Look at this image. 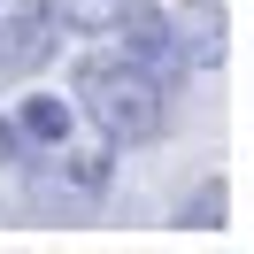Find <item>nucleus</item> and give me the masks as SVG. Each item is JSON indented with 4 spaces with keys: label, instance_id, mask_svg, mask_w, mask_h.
Returning a JSON list of instances; mask_svg holds the SVG:
<instances>
[{
    "label": "nucleus",
    "instance_id": "f257e3e1",
    "mask_svg": "<svg viewBox=\"0 0 254 254\" xmlns=\"http://www.w3.org/2000/svg\"><path fill=\"white\" fill-rule=\"evenodd\" d=\"M77 116H93V131L108 146H146L170 131V85L146 62H131L124 47L85 54L77 62Z\"/></svg>",
    "mask_w": 254,
    "mask_h": 254
},
{
    "label": "nucleus",
    "instance_id": "f03ea898",
    "mask_svg": "<svg viewBox=\"0 0 254 254\" xmlns=\"http://www.w3.org/2000/svg\"><path fill=\"white\" fill-rule=\"evenodd\" d=\"M116 146L100 139V146H31L23 154V192H31V208L39 216H85V208H100L108 200V177H116Z\"/></svg>",
    "mask_w": 254,
    "mask_h": 254
},
{
    "label": "nucleus",
    "instance_id": "7ed1b4c3",
    "mask_svg": "<svg viewBox=\"0 0 254 254\" xmlns=\"http://www.w3.org/2000/svg\"><path fill=\"white\" fill-rule=\"evenodd\" d=\"M62 47V16L47 0H8L0 8V77H39Z\"/></svg>",
    "mask_w": 254,
    "mask_h": 254
},
{
    "label": "nucleus",
    "instance_id": "20e7f679",
    "mask_svg": "<svg viewBox=\"0 0 254 254\" xmlns=\"http://www.w3.org/2000/svg\"><path fill=\"white\" fill-rule=\"evenodd\" d=\"M108 39H116V47L131 54V62H146V69H154L162 85H177V77L192 69V62H185V47H177V23L162 16L154 0H124V16L108 23Z\"/></svg>",
    "mask_w": 254,
    "mask_h": 254
},
{
    "label": "nucleus",
    "instance_id": "39448f33",
    "mask_svg": "<svg viewBox=\"0 0 254 254\" xmlns=\"http://www.w3.org/2000/svg\"><path fill=\"white\" fill-rule=\"evenodd\" d=\"M170 23H177V47H185L192 69H216L223 62V0H185Z\"/></svg>",
    "mask_w": 254,
    "mask_h": 254
},
{
    "label": "nucleus",
    "instance_id": "423d86ee",
    "mask_svg": "<svg viewBox=\"0 0 254 254\" xmlns=\"http://www.w3.org/2000/svg\"><path fill=\"white\" fill-rule=\"evenodd\" d=\"M69 124H77V100H62V93H31V100H16V131H23L31 146H62Z\"/></svg>",
    "mask_w": 254,
    "mask_h": 254
},
{
    "label": "nucleus",
    "instance_id": "0eeeda50",
    "mask_svg": "<svg viewBox=\"0 0 254 254\" xmlns=\"http://www.w3.org/2000/svg\"><path fill=\"white\" fill-rule=\"evenodd\" d=\"M47 8L62 16V31H108L124 16V0H47Z\"/></svg>",
    "mask_w": 254,
    "mask_h": 254
},
{
    "label": "nucleus",
    "instance_id": "6e6552de",
    "mask_svg": "<svg viewBox=\"0 0 254 254\" xmlns=\"http://www.w3.org/2000/svg\"><path fill=\"white\" fill-rule=\"evenodd\" d=\"M177 223H185V231H216V223H223V185H216V177H208V185L177 208Z\"/></svg>",
    "mask_w": 254,
    "mask_h": 254
},
{
    "label": "nucleus",
    "instance_id": "1a4fd4ad",
    "mask_svg": "<svg viewBox=\"0 0 254 254\" xmlns=\"http://www.w3.org/2000/svg\"><path fill=\"white\" fill-rule=\"evenodd\" d=\"M23 154H31V139H23V131L0 116V162H16V170H23Z\"/></svg>",
    "mask_w": 254,
    "mask_h": 254
}]
</instances>
